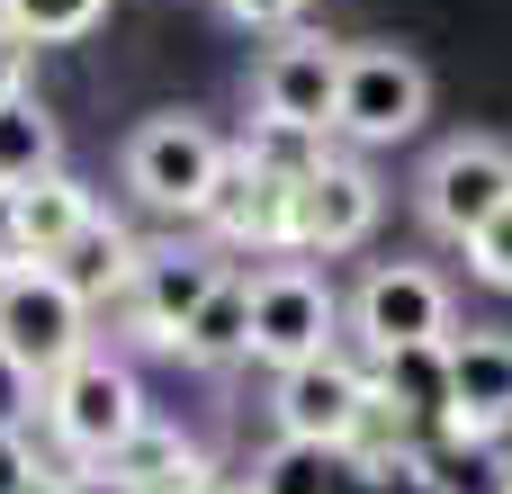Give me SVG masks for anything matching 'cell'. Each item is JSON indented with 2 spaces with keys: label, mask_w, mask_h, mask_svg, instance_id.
<instances>
[{
  "label": "cell",
  "mask_w": 512,
  "mask_h": 494,
  "mask_svg": "<svg viewBox=\"0 0 512 494\" xmlns=\"http://www.w3.org/2000/svg\"><path fill=\"white\" fill-rule=\"evenodd\" d=\"M225 162H234V144H225L207 117H144V126L126 135V162H117V171H126L135 207H153V216H207Z\"/></svg>",
  "instance_id": "obj_1"
},
{
  "label": "cell",
  "mask_w": 512,
  "mask_h": 494,
  "mask_svg": "<svg viewBox=\"0 0 512 494\" xmlns=\"http://www.w3.org/2000/svg\"><path fill=\"white\" fill-rule=\"evenodd\" d=\"M135 423H144V387H135V369H126L117 351H99V342L45 378V432L63 441L72 468H99Z\"/></svg>",
  "instance_id": "obj_2"
},
{
  "label": "cell",
  "mask_w": 512,
  "mask_h": 494,
  "mask_svg": "<svg viewBox=\"0 0 512 494\" xmlns=\"http://www.w3.org/2000/svg\"><path fill=\"white\" fill-rule=\"evenodd\" d=\"M0 342H9L36 378H54L63 360L90 351V297H81L54 261L0 252Z\"/></svg>",
  "instance_id": "obj_3"
},
{
  "label": "cell",
  "mask_w": 512,
  "mask_h": 494,
  "mask_svg": "<svg viewBox=\"0 0 512 494\" xmlns=\"http://www.w3.org/2000/svg\"><path fill=\"white\" fill-rule=\"evenodd\" d=\"M432 117V72L405 54V45H351L342 54V108H333V135L378 153V144H405L423 135Z\"/></svg>",
  "instance_id": "obj_4"
},
{
  "label": "cell",
  "mask_w": 512,
  "mask_h": 494,
  "mask_svg": "<svg viewBox=\"0 0 512 494\" xmlns=\"http://www.w3.org/2000/svg\"><path fill=\"white\" fill-rule=\"evenodd\" d=\"M297 162H270V153H252V144H234V162H225V180H216V198H207V243L216 252H297Z\"/></svg>",
  "instance_id": "obj_5"
},
{
  "label": "cell",
  "mask_w": 512,
  "mask_h": 494,
  "mask_svg": "<svg viewBox=\"0 0 512 494\" xmlns=\"http://www.w3.org/2000/svg\"><path fill=\"white\" fill-rule=\"evenodd\" d=\"M342 315H351V333H360L369 360L414 351V342H450V333H459V297H450V279L423 270V261H378V270L351 288Z\"/></svg>",
  "instance_id": "obj_6"
},
{
  "label": "cell",
  "mask_w": 512,
  "mask_h": 494,
  "mask_svg": "<svg viewBox=\"0 0 512 494\" xmlns=\"http://www.w3.org/2000/svg\"><path fill=\"white\" fill-rule=\"evenodd\" d=\"M342 54H351V45L288 27V36H279V45L252 63V126L333 135V108H342Z\"/></svg>",
  "instance_id": "obj_7"
},
{
  "label": "cell",
  "mask_w": 512,
  "mask_h": 494,
  "mask_svg": "<svg viewBox=\"0 0 512 494\" xmlns=\"http://www.w3.org/2000/svg\"><path fill=\"white\" fill-rule=\"evenodd\" d=\"M333 333H342L333 279H315L306 261L252 270V360H261V369H297V360L333 351Z\"/></svg>",
  "instance_id": "obj_8"
},
{
  "label": "cell",
  "mask_w": 512,
  "mask_h": 494,
  "mask_svg": "<svg viewBox=\"0 0 512 494\" xmlns=\"http://www.w3.org/2000/svg\"><path fill=\"white\" fill-rule=\"evenodd\" d=\"M414 207H423L432 234L468 243L495 207H512V144H495V135H459V144H441V153L423 162V180H414Z\"/></svg>",
  "instance_id": "obj_9"
},
{
  "label": "cell",
  "mask_w": 512,
  "mask_h": 494,
  "mask_svg": "<svg viewBox=\"0 0 512 494\" xmlns=\"http://www.w3.org/2000/svg\"><path fill=\"white\" fill-rule=\"evenodd\" d=\"M378 216H387V189H378V171L324 144V162L297 180V252H315V261H333V252H360V243L378 234Z\"/></svg>",
  "instance_id": "obj_10"
},
{
  "label": "cell",
  "mask_w": 512,
  "mask_h": 494,
  "mask_svg": "<svg viewBox=\"0 0 512 494\" xmlns=\"http://www.w3.org/2000/svg\"><path fill=\"white\" fill-rule=\"evenodd\" d=\"M369 396H378V378H369L360 360L315 351V360H297V369L270 378V423L297 432V441H351L360 414H369Z\"/></svg>",
  "instance_id": "obj_11"
},
{
  "label": "cell",
  "mask_w": 512,
  "mask_h": 494,
  "mask_svg": "<svg viewBox=\"0 0 512 494\" xmlns=\"http://www.w3.org/2000/svg\"><path fill=\"white\" fill-rule=\"evenodd\" d=\"M441 432L459 450H486V441L512 432V333H495V324L450 333V414H441Z\"/></svg>",
  "instance_id": "obj_12"
},
{
  "label": "cell",
  "mask_w": 512,
  "mask_h": 494,
  "mask_svg": "<svg viewBox=\"0 0 512 494\" xmlns=\"http://www.w3.org/2000/svg\"><path fill=\"white\" fill-rule=\"evenodd\" d=\"M216 279H225L216 243H162V252H144L135 288H126V324H135V342L180 351V333H189V315L207 306V288H216Z\"/></svg>",
  "instance_id": "obj_13"
},
{
  "label": "cell",
  "mask_w": 512,
  "mask_h": 494,
  "mask_svg": "<svg viewBox=\"0 0 512 494\" xmlns=\"http://www.w3.org/2000/svg\"><path fill=\"white\" fill-rule=\"evenodd\" d=\"M99 216V198H90V180L81 171H45V180H27V189H9L0 198V252H27V261H54L81 225Z\"/></svg>",
  "instance_id": "obj_14"
},
{
  "label": "cell",
  "mask_w": 512,
  "mask_h": 494,
  "mask_svg": "<svg viewBox=\"0 0 512 494\" xmlns=\"http://www.w3.org/2000/svg\"><path fill=\"white\" fill-rule=\"evenodd\" d=\"M252 494H360L369 486V468H360V450L351 441H297V432H279L261 459H252Z\"/></svg>",
  "instance_id": "obj_15"
},
{
  "label": "cell",
  "mask_w": 512,
  "mask_h": 494,
  "mask_svg": "<svg viewBox=\"0 0 512 494\" xmlns=\"http://www.w3.org/2000/svg\"><path fill=\"white\" fill-rule=\"evenodd\" d=\"M54 270H63V279H72V288L90 297V315H99L108 297L126 306V288H135V270H144V243H135V234H126L117 216H90V225H81V234H72V243L54 252Z\"/></svg>",
  "instance_id": "obj_16"
},
{
  "label": "cell",
  "mask_w": 512,
  "mask_h": 494,
  "mask_svg": "<svg viewBox=\"0 0 512 494\" xmlns=\"http://www.w3.org/2000/svg\"><path fill=\"white\" fill-rule=\"evenodd\" d=\"M180 360H189V369H234V360H252V270H225V279L207 288V306H198L189 333H180Z\"/></svg>",
  "instance_id": "obj_17"
},
{
  "label": "cell",
  "mask_w": 512,
  "mask_h": 494,
  "mask_svg": "<svg viewBox=\"0 0 512 494\" xmlns=\"http://www.w3.org/2000/svg\"><path fill=\"white\" fill-rule=\"evenodd\" d=\"M54 162H63V126L36 108V90L0 99V198H9V189H27V180H45Z\"/></svg>",
  "instance_id": "obj_18"
},
{
  "label": "cell",
  "mask_w": 512,
  "mask_h": 494,
  "mask_svg": "<svg viewBox=\"0 0 512 494\" xmlns=\"http://www.w3.org/2000/svg\"><path fill=\"white\" fill-rule=\"evenodd\" d=\"M189 459H198V450H189L171 423H153V414H144V423H135L99 468H90V477H108V494H144V486H162L171 468H189Z\"/></svg>",
  "instance_id": "obj_19"
},
{
  "label": "cell",
  "mask_w": 512,
  "mask_h": 494,
  "mask_svg": "<svg viewBox=\"0 0 512 494\" xmlns=\"http://www.w3.org/2000/svg\"><path fill=\"white\" fill-rule=\"evenodd\" d=\"M414 423H441L450 414V342H414V351H387L378 369H369Z\"/></svg>",
  "instance_id": "obj_20"
},
{
  "label": "cell",
  "mask_w": 512,
  "mask_h": 494,
  "mask_svg": "<svg viewBox=\"0 0 512 494\" xmlns=\"http://www.w3.org/2000/svg\"><path fill=\"white\" fill-rule=\"evenodd\" d=\"M0 18H9L27 45H81V36L108 18V0H0Z\"/></svg>",
  "instance_id": "obj_21"
},
{
  "label": "cell",
  "mask_w": 512,
  "mask_h": 494,
  "mask_svg": "<svg viewBox=\"0 0 512 494\" xmlns=\"http://www.w3.org/2000/svg\"><path fill=\"white\" fill-rule=\"evenodd\" d=\"M36 414H45V378H36V369L0 342V432H27Z\"/></svg>",
  "instance_id": "obj_22"
},
{
  "label": "cell",
  "mask_w": 512,
  "mask_h": 494,
  "mask_svg": "<svg viewBox=\"0 0 512 494\" xmlns=\"http://www.w3.org/2000/svg\"><path fill=\"white\" fill-rule=\"evenodd\" d=\"M459 252H468V270H477L486 288H504V297H512V207H495V216H486Z\"/></svg>",
  "instance_id": "obj_23"
},
{
  "label": "cell",
  "mask_w": 512,
  "mask_h": 494,
  "mask_svg": "<svg viewBox=\"0 0 512 494\" xmlns=\"http://www.w3.org/2000/svg\"><path fill=\"white\" fill-rule=\"evenodd\" d=\"M234 27H252V36H288L297 18H306V0H216Z\"/></svg>",
  "instance_id": "obj_24"
},
{
  "label": "cell",
  "mask_w": 512,
  "mask_h": 494,
  "mask_svg": "<svg viewBox=\"0 0 512 494\" xmlns=\"http://www.w3.org/2000/svg\"><path fill=\"white\" fill-rule=\"evenodd\" d=\"M369 486H378V494H450L441 477H432V468H423V459H396V468H369Z\"/></svg>",
  "instance_id": "obj_25"
},
{
  "label": "cell",
  "mask_w": 512,
  "mask_h": 494,
  "mask_svg": "<svg viewBox=\"0 0 512 494\" xmlns=\"http://www.w3.org/2000/svg\"><path fill=\"white\" fill-rule=\"evenodd\" d=\"M36 486V450H27V432H0V494H27Z\"/></svg>",
  "instance_id": "obj_26"
},
{
  "label": "cell",
  "mask_w": 512,
  "mask_h": 494,
  "mask_svg": "<svg viewBox=\"0 0 512 494\" xmlns=\"http://www.w3.org/2000/svg\"><path fill=\"white\" fill-rule=\"evenodd\" d=\"M27 54H36V45L0 18V99H18V90H27Z\"/></svg>",
  "instance_id": "obj_27"
},
{
  "label": "cell",
  "mask_w": 512,
  "mask_h": 494,
  "mask_svg": "<svg viewBox=\"0 0 512 494\" xmlns=\"http://www.w3.org/2000/svg\"><path fill=\"white\" fill-rule=\"evenodd\" d=\"M144 494H225V477H216L207 459H189V468H171L162 486H144Z\"/></svg>",
  "instance_id": "obj_28"
},
{
  "label": "cell",
  "mask_w": 512,
  "mask_h": 494,
  "mask_svg": "<svg viewBox=\"0 0 512 494\" xmlns=\"http://www.w3.org/2000/svg\"><path fill=\"white\" fill-rule=\"evenodd\" d=\"M27 494H81V477H72V468H36V486Z\"/></svg>",
  "instance_id": "obj_29"
},
{
  "label": "cell",
  "mask_w": 512,
  "mask_h": 494,
  "mask_svg": "<svg viewBox=\"0 0 512 494\" xmlns=\"http://www.w3.org/2000/svg\"><path fill=\"white\" fill-rule=\"evenodd\" d=\"M225 494H252V486H225Z\"/></svg>",
  "instance_id": "obj_30"
},
{
  "label": "cell",
  "mask_w": 512,
  "mask_h": 494,
  "mask_svg": "<svg viewBox=\"0 0 512 494\" xmlns=\"http://www.w3.org/2000/svg\"><path fill=\"white\" fill-rule=\"evenodd\" d=\"M504 494H512V486H504Z\"/></svg>",
  "instance_id": "obj_31"
}]
</instances>
